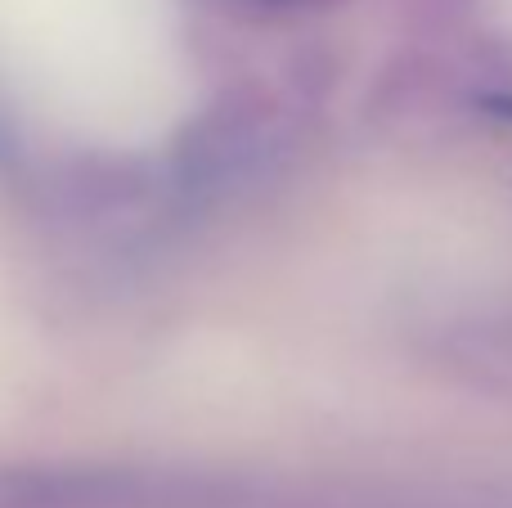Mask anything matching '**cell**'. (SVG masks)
<instances>
[{
	"mask_svg": "<svg viewBox=\"0 0 512 508\" xmlns=\"http://www.w3.org/2000/svg\"><path fill=\"white\" fill-rule=\"evenodd\" d=\"M481 108H490L495 117H504V122H512V95H486V99H481Z\"/></svg>",
	"mask_w": 512,
	"mask_h": 508,
	"instance_id": "1",
	"label": "cell"
}]
</instances>
